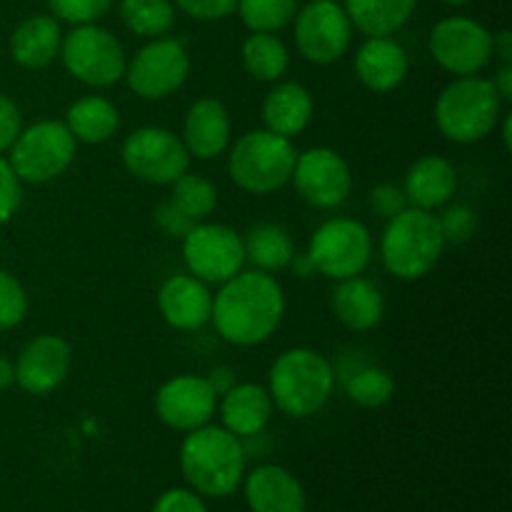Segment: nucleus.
<instances>
[{
	"instance_id": "nucleus-36",
	"label": "nucleus",
	"mask_w": 512,
	"mask_h": 512,
	"mask_svg": "<svg viewBox=\"0 0 512 512\" xmlns=\"http://www.w3.org/2000/svg\"><path fill=\"white\" fill-rule=\"evenodd\" d=\"M115 0H48V8L53 18L60 23L70 25H85V23H98Z\"/></svg>"
},
{
	"instance_id": "nucleus-50",
	"label": "nucleus",
	"mask_w": 512,
	"mask_h": 512,
	"mask_svg": "<svg viewBox=\"0 0 512 512\" xmlns=\"http://www.w3.org/2000/svg\"><path fill=\"white\" fill-rule=\"evenodd\" d=\"M445 5H453V8H458V5H468V3H473V0H443Z\"/></svg>"
},
{
	"instance_id": "nucleus-25",
	"label": "nucleus",
	"mask_w": 512,
	"mask_h": 512,
	"mask_svg": "<svg viewBox=\"0 0 512 512\" xmlns=\"http://www.w3.org/2000/svg\"><path fill=\"white\" fill-rule=\"evenodd\" d=\"M333 315L350 333H365L378 328L385 315V298L373 280L355 275V278L338 280L333 300H330Z\"/></svg>"
},
{
	"instance_id": "nucleus-29",
	"label": "nucleus",
	"mask_w": 512,
	"mask_h": 512,
	"mask_svg": "<svg viewBox=\"0 0 512 512\" xmlns=\"http://www.w3.org/2000/svg\"><path fill=\"white\" fill-rule=\"evenodd\" d=\"M245 260L253 263L255 270L263 273H278L290 265L295 255L293 238L288 230L278 223H263L255 225L245 233Z\"/></svg>"
},
{
	"instance_id": "nucleus-20",
	"label": "nucleus",
	"mask_w": 512,
	"mask_h": 512,
	"mask_svg": "<svg viewBox=\"0 0 512 512\" xmlns=\"http://www.w3.org/2000/svg\"><path fill=\"white\" fill-rule=\"evenodd\" d=\"M245 500L253 512H305V490L283 465H260L243 478Z\"/></svg>"
},
{
	"instance_id": "nucleus-44",
	"label": "nucleus",
	"mask_w": 512,
	"mask_h": 512,
	"mask_svg": "<svg viewBox=\"0 0 512 512\" xmlns=\"http://www.w3.org/2000/svg\"><path fill=\"white\" fill-rule=\"evenodd\" d=\"M495 90L503 98V103H510L512 100V63H500L498 75L493 78Z\"/></svg>"
},
{
	"instance_id": "nucleus-27",
	"label": "nucleus",
	"mask_w": 512,
	"mask_h": 512,
	"mask_svg": "<svg viewBox=\"0 0 512 512\" xmlns=\"http://www.w3.org/2000/svg\"><path fill=\"white\" fill-rule=\"evenodd\" d=\"M63 123L75 143L103 145L118 133L120 110L113 100L103 98V95H85L70 105Z\"/></svg>"
},
{
	"instance_id": "nucleus-2",
	"label": "nucleus",
	"mask_w": 512,
	"mask_h": 512,
	"mask_svg": "<svg viewBox=\"0 0 512 512\" xmlns=\"http://www.w3.org/2000/svg\"><path fill=\"white\" fill-rule=\"evenodd\" d=\"M180 470L198 495L228 498L245 478L243 440L213 423L190 430L180 445Z\"/></svg>"
},
{
	"instance_id": "nucleus-3",
	"label": "nucleus",
	"mask_w": 512,
	"mask_h": 512,
	"mask_svg": "<svg viewBox=\"0 0 512 512\" xmlns=\"http://www.w3.org/2000/svg\"><path fill=\"white\" fill-rule=\"evenodd\" d=\"M335 390V368L313 348H290L275 358L268 373V393L275 410L295 420L318 415Z\"/></svg>"
},
{
	"instance_id": "nucleus-46",
	"label": "nucleus",
	"mask_w": 512,
	"mask_h": 512,
	"mask_svg": "<svg viewBox=\"0 0 512 512\" xmlns=\"http://www.w3.org/2000/svg\"><path fill=\"white\" fill-rule=\"evenodd\" d=\"M205 378L210 380V385H213V390L218 393V398L225 390H230L235 385V373L230 368H215L213 373L205 375Z\"/></svg>"
},
{
	"instance_id": "nucleus-23",
	"label": "nucleus",
	"mask_w": 512,
	"mask_h": 512,
	"mask_svg": "<svg viewBox=\"0 0 512 512\" xmlns=\"http://www.w3.org/2000/svg\"><path fill=\"white\" fill-rule=\"evenodd\" d=\"M455 190H458V173L443 155H420L405 173L403 193L413 208H443L453 200Z\"/></svg>"
},
{
	"instance_id": "nucleus-13",
	"label": "nucleus",
	"mask_w": 512,
	"mask_h": 512,
	"mask_svg": "<svg viewBox=\"0 0 512 512\" xmlns=\"http://www.w3.org/2000/svg\"><path fill=\"white\" fill-rule=\"evenodd\" d=\"M295 48L308 63L333 65L353 43V23L335 0H310L293 18Z\"/></svg>"
},
{
	"instance_id": "nucleus-30",
	"label": "nucleus",
	"mask_w": 512,
	"mask_h": 512,
	"mask_svg": "<svg viewBox=\"0 0 512 512\" xmlns=\"http://www.w3.org/2000/svg\"><path fill=\"white\" fill-rule=\"evenodd\" d=\"M245 73L260 83H278L290 65V53L275 33H250L240 48Z\"/></svg>"
},
{
	"instance_id": "nucleus-34",
	"label": "nucleus",
	"mask_w": 512,
	"mask_h": 512,
	"mask_svg": "<svg viewBox=\"0 0 512 512\" xmlns=\"http://www.w3.org/2000/svg\"><path fill=\"white\" fill-rule=\"evenodd\" d=\"M345 395L360 408H383L393 400L395 380L388 370L368 365V368H360L350 375L348 383H345Z\"/></svg>"
},
{
	"instance_id": "nucleus-9",
	"label": "nucleus",
	"mask_w": 512,
	"mask_h": 512,
	"mask_svg": "<svg viewBox=\"0 0 512 512\" xmlns=\"http://www.w3.org/2000/svg\"><path fill=\"white\" fill-rule=\"evenodd\" d=\"M308 258L315 273L328 280H348L363 275L373 258V235L360 220L330 218L308 243Z\"/></svg>"
},
{
	"instance_id": "nucleus-10",
	"label": "nucleus",
	"mask_w": 512,
	"mask_h": 512,
	"mask_svg": "<svg viewBox=\"0 0 512 512\" xmlns=\"http://www.w3.org/2000/svg\"><path fill=\"white\" fill-rule=\"evenodd\" d=\"M183 263L205 285H223L245 268L243 235L223 223H195L183 235Z\"/></svg>"
},
{
	"instance_id": "nucleus-45",
	"label": "nucleus",
	"mask_w": 512,
	"mask_h": 512,
	"mask_svg": "<svg viewBox=\"0 0 512 512\" xmlns=\"http://www.w3.org/2000/svg\"><path fill=\"white\" fill-rule=\"evenodd\" d=\"M493 55H498L500 63H512V33L508 28L493 35Z\"/></svg>"
},
{
	"instance_id": "nucleus-42",
	"label": "nucleus",
	"mask_w": 512,
	"mask_h": 512,
	"mask_svg": "<svg viewBox=\"0 0 512 512\" xmlns=\"http://www.w3.org/2000/svg\"><path fill=\"white\" fill-rule=\"evenodd\" d=\"M370 205H373V210L380 218L390 220L393 215L403 213L410 203L408 198H405L403 188H398V185H378V188L370 193Z\"/></svg>"
},
{
	"instance_id": "nucleus-33",
	"label": "nucleus",
	"mask_w": 512,
	"mask_h": 512,
	"mask_svg": "<svg viewBox=\"0 0 512 512\" xmlns=\"http://www.w3.org/2000/svg\"><path fill=\"white\" fill-rule=\"evenodd\" d=\"M175 208L183 210L193 223L208 218L210 213L218 205V188L213 185V180H208L205 175L198 173H183L173 183V195H170Z\"/></svg>"
},
{
	"instance_id": "nucleus-16",
	"label": "nucleus",
	"mask_w": 512,
	"mask_h": 512,
	"mask_svg": "<svg viewBox=\"0 0 512 512\" xmlns=\"http://www.w3.org/2000/svg\"><path fill=\"white\" fill-rule=\"evenodd\" d=\"M218 413V393L205 375H175L155 393V415L168 428L190 433L213 420Z\"/></svg>"
},
{
	"instance_id": "nucleus-6",
	"label": "nucleus",
	"mask_w": 512,
	"mask_h": 512,
	"mask_svg": "<svg viewBox=\"0 0 512 512\" xmlns=\"http://www.w3.org/2000/svg\"><path fill=\"white\" fill-rule=\"evenodd\" d=\"M295 150L293 140L270 130H250L240 135L228 153L230 180L250 195H270L283 190L293 175Z\"/></svg>"
},
{
	"instance_id": "nucleus-12",
	"label": "nucleus",
	"mask_w": 512,
	"mask_h": 512,
	"mask_svg": "<svg viewBox=\"0 0 512 512\" xmlns=\"http://www.w3.org/2000/svg\"><path fill=\"white\" fill-rule=\"evenodd\" d=\"M190 75V55L183 40L155 38L148 40L125 65L123 80L133 95L143 100H165L178 93Z\"/></svg>"
},
{
	"instance_id": "nucleus-19",
	"label": "nucleus",
	"mask_w": 512,
	"mask_h": 512,
	"mask_svg": "<svg viewBox=\"0 0 512 512\" xmlns=\"http://www.w3.org/2000/svg\"><path fill=\"white\" fill-rule=\"evenodd\" d=\"M185 150L195 160H215L230 148L233 120L218 98H200L188 108L183 120Z\"/></svg>"
},
{
	"instance_id": "nucleus-28",
	"label": "nucleus",
	"mask_w": 512,
	"mask_h": 512,
	"mask_svg": "<svg viewBox=\"0 0 512 512\" xmlns=\"http://www.w3.org/2000/svg\"><path fill=\"white\" fill-rule=\"evenodd\" d=\"M353 30L365 38H385L395 35L410 18H413L418 0H345Z\"/></svg>"
},
{
	"instance_id": "nucleus-22",
	"label": "nucleus",
	"mask_w": 512,
	"mask_h": 512,
	"mask_svg": "<svg viewBox=\"0 0 512 512\" xmlns=\"http://www.w3.org/2000/svg\"><path fill=\"white\" fill-rule=\"evenodd\" d=\"M273 410L268 388L258 383H235L218 398L220 423L240 440L263 433L273 418Z\"/></svg>"
},
{
	"instance_id": "nucleus-1",
	"label": "nucleus",
	"mask_w": 512,
	"mask_h": 512,
	"mask_svg": "<svg viewBox=\"0 0 512 512\" xmlns=\"http://www.w3.org/2000/svg\"><path fill=\"white\" fill-rule=\"evenodd\" d=\"M285 315L283 285L273 273L243 268L213 295L215 333L235 348H255L273 338Z\"/></svg>"
},
{
	"instance_id": "nucleus-35",
	"label": "nucleus",
	"mask_w": 512,
	"mask_h": 512,
	"mask_svg": "<svg viewBox=\"0 0 512 512\" xmlns=\"http://www.w3.org/2000/svg\"><path fill=\"white\" fill-rule=\"evenodd\" d=\"M28 315V293L8 270H0V333L18 328Z\"/></svg>"
},
{
	"instance_id": "nucleus-24",
	"label": "nucleus",
	"mask_w": 512,
	"mask_h": 512,
	"mask_svg": "<svg viewBox=\"0 0 512 512\" xmlns=\"http://www.w3.org/2000/svg\"><path fill=\"white\" fill-rule=\"evenodd\" d=\"M63 25L53 15H30L15 25L10 35V55L25 70H43L53 65L63 45Z\"/></svg>"
},
{
	"instance_id": "nucleus-39",
	"label": "nucleus",
	"mask_w": 512,
	"mask_h": 512,
	"mask_svg": "<svg viewBox=\"0 0 512 512\" xmlns=\"http://www.w3.org/2000/svg\"><path fill=\"white\" fill-rule=\"evenodd\" d=\"M173 5L193 20L210 23V20H223L233 15L238 0H173Z\"/></svg>"
},
{
	"instance_id": "nucleus-18",
	"label": "nucleus",
	"mask_w": 512,
	"mask_h": 512,
	"mask_svg": "<svg viewBox=\"0 0 512 512\" xmlns=\"http://www.w3.org/2000/svg\"><path fill=\"white\" fill-rule=\"evenodd\" d=\"M158 310L165 323L180 333L205 328L213 315V290L190 273L173 275L158 290Z\"/></svg>"
},
{
	"instance_id": "nucleus-26",
	"label": "nucleus",
	"mask_w": 512,
	"mask_h": 512,
	"mask_svg": "<svg viewBox=\"0 0 512 512\" xmlns=\"http://www.w3.org/2000/svg\"><path fill=\"white\" fill-rule=\"evenodd\" d=\"M260 113H263L265 130L293 140L300 133H305V128L313 120V93L303 83L285 80V83L273 85V90L265 95Z\"/></svg>"
},
{
	"instance_id": "nucleus-5",
	"label": "nucleus",
	"mask_w": 512,
	"mask_h": 512,
	"mask_svg": "<svg viewBox=\"0 0 512 512\" xmlns=\"http://www.w3.org/2000/svg\"><path fill=\"white\" fill-rule=\"evenodd\" d=\"M503 105L493 80L480 75L453 78L435 100V125L450 143H480L495 133L503 118Z\"/></svg>"
},
{
	"instance_id": "nucleus-40",
	"label": "nucleus",
	"mask_w": 512,
	"mask_h": 512,
	"mask_svg": "<svg viewBox=\"0 0 512 512\" xmlns=\"http://www.w3.org/2000/svg\"><path fill=\"white\" fill-rule=\"evenodd\" d=\"M153 512H208V508L195 490L173 488L155 500Z\"/></svg>"
},
{
	"instance_id": "nucleus-11",
	"label": "nucleus",
	"mask_w": 512,
	"mask_h": 512,
	"mask_svg": "<svg viewBox=\"0 0 512 512\" xmlns=\"http://www.w3.org/2000/svg\"><path fill=\"white\" fill-rule=\"evenodd\" d=\"M125 170L148 185H173L190 168V155L180 135L160 125H143L120 148Z\"/></svg>"
},
{
	"instance_id": "nucleus-8",
	"label": "nucleus",
	"mask_w": 512,
	"mask_h": 512,
	"mask_svg": "<svg viewBox=\"0 0 512 512\" xmlns=\"http://www.w3.org/2000/svg\"><path fill=\"white\" fill-rule=\"evenodd\" d=\"M60 63L78 83L88 88H110L125 75V48L108 28L98 23L73 25L63 35Z\"/></svg>"
},
{
	"instance_id": "nucleus-7",
	"label": "nucleus",
	"mask_w": 512,
	"mask_h": 512,
	"mask_svg": "<svg viewBox=\"0 0 512 512\" xmlns=\"http://www.w3.org/2000/svg\"><path fill=\"white\" fill-rule=\"evenodd\" d=\"M78 143L63 120H38L20 130L8 150V163L20 183L45 185L73 165Z\"/></svg>"
},
{
	"instance_id": "nucleus-17",
	"label": "nucleus",
	"mask_w": 512,
	"mask_h": 512,
	"mask_svg": "<svg viewBox=\"0 0 512 512\" xmlns=\"http://www.w3.org/2000/svg\"><path fill=\"white\" fill-rule=\"evenodd\" d=\"M15 383L28 395H48L65 383L73 365V348L65 338L43 333L30 340L15 360Z\"/></svg>"
},
{
	"instance_id": "nucleus-14",
	"label": "nucleus",
	"mask_w": 512,
	"mask_h": 512,
	"mask_svg": "<svg viewBox=\"0 0 512 512\" xmlns=\"http://www.w3.org/2000/svg\"><path fill=\"white\" fill-rule=\"evenodd\" d=\"M430 55L455 78L480 75L493 60V33L465 15H450L430 33Z\"/></svg>"
},
{
	"instance_id": "nucleus-21",
	"label": "nucleus",
	"mask_w": 512,
	"mask_h": 512,
	"mask_svg": "<svg viewBox=\"0 0 512 512\" xmlns=\"http://www.w3.org/2000/svg\"><path fill=\"white\" fill-rule=\"evenodd\" d=\"M408 53L398 40L365 38L355 53V75L373 93H393L408 78Z\"/></svg>"
},
{
	"instance_id": "nucleus-32",
	"label": "nucleus",
	"mask_w": 512,
	"mask_h": 512,
	"mask_svg": "<svg viewBox=\"0 0 512 512\" xmlns=\"http://www.w3.org/2000/svg\"><path fill=\"white\" fill-rule=\"evenodd\" d=\"M235 13L250 33H280L293 23L298 0H238Z\"/></svg>"
},
{
	"instance_id": "nucleus-41",
	"label": "nucleus",
	"mask_w": 512,
	"mask_h": 512,
	"mask_svg": "<svg viewBox=\"0 0 512 512\" xmlns=\"http://www.w3.org/2000/svg\"><path fill=\"white\" fill-rule=\"evenodd\" d=\"M20 130H23V113L13 103V98L0 93V155L8 153Z\"/></svg>"
},
{
	"instance_id": "nucleus-49",
	"label": "nucleus",
	"mask_w": 512,
	"mask_h": 512,
	"mask_svg": "<svg viewBox=\"0 0 512 512\" xmlns=\"http://www.w3.org/2000/svg\"><path fill=\"white\" fill-rule=\"evenodd\" d=\"M500 138H503V145L505 150L512 148V113H503V118H500Z\"/></svg>"
},
{
	"instance_id": "nucleus-31",
	"label": "nucleus",
	"mask_w": 512,
	"mask_h": 512,
	"mask_svg": "<svg viewBox=\"0 0 512 512\" xmlns=\"http://www.w3.org/2000/svg\"><path fill=\"white\" fill-rule=\"evenodd\" d=\"M118 10L125 28L145 40L163 38L175 25L173 0H120Z\"/></svg>"
},
{
	"instance_id": "nucleus-43",
	"label": "nucleus",
	"mask_w": 512,
	"mask_h": 512,
	"mask_svg": "<svg viewBox=\"0 0 512 512\" xmlns=\"http://www.w3.org/2000/svg\"><path fill=\"white\" fill-rule=\"evenodd\" d=\"M155 223H158L160 230H163L165 235H170V238H183V235L195 225L193 220L183 213V210L175 208L173 200H165V203H160L158 213H155Z\"/></svg>"
},
{
	"instance_id": "nucleus-15",
	"label": "nucleus",
	"mask_w": 512,
	"mask_h": 512,
	"mask_svg": "<svg viewBox=\"0 0 512 512\" xmlns=\"http://www.w3.org/2000/svg\"><path fill=\"white\" fill-rule=\"evenodd\" d=\"M290 183L308 205L318 210H333L348 200L353 190V173L348 160L338 150L318 145L298 153Z\"/></svg>"
},
{
	"instance_id": "nucleus-48",
	"label": "nucleus",
	"mask_w": 512,
	"mask_h": 512,
	"mask_svg": "<svg viewBox=\"0 0 512 512\" xmlns=\"http://www.w3.org/2000/svg\"><path fill=\"white\" fill-rule=\"evenodd\" d=\"M288 268H293V273L298 275V278H310V275H315V268H313V263H310L308 253H303V255L295 253Z\"/></svg>"
},
{
	"instance_id": "nucleus-38",
	"label": "nucleus",
	"mask_w": 512,
	"mask_h": 512,
	"mask_svg": "<svg viewBox=\"0 0 512 512\" xmlns=\"http://www.w3.org/2000/svg\"><path fill=\"white\" fill-rule=\"evenodd\" d=\"M440 228H443L448 243H465V240L473 238L475 228H478V218H475L468 205H453L440 218Z\"/></svg>"
},
{
	"instance_id": "nucleus-4",
	"label": "nucleus",
	"mask_w": 512,
	"mask_h": 512,
	"mask_svg": "<svg viewBox=\"0 0 512 512\" xmlns=\"http://www.w3.org/2000/svg\"><path fill=\"white\" fill-rule=\"evenodd\" d=\"M445 245L448 240L440 228L438 215H433V210L408 205L385 225L380 238V258L393 278L413 283L433 273L443 258Z\"/></svg>"
},
{
	"instance_id": "nucleus-47",
	"label": "nucleus",
	"mask_w": 512,
	"mask_h": 512,
	"mask_svg": "<svg viewBox=\"0 0 512 512\" xmlns=\"http://www.w3.org/2000/svg\"><path fill=\"white\" fill-rule=\"evenodd\" d=\"M13 383H15L13 360H10L8 355L0 353V393H3V390H8Z\"/></svg>"
},
{
	"instance_id": "nucleus-37",
	"label": "nucleus",
	"mask_w": 512,
	"mask_h": 512,
	"mask_svg": "<svg viewBox=\"0 0 512 512\" xmlns=\"http://www.w3.org/2000/svg\"><path fill=\"white\" fill-rule=\"evenodd\" d=\"M20 203H23V183L13 173L8 158L0 155V228L15 218Z\"/></svg>"
}]
</instances>
